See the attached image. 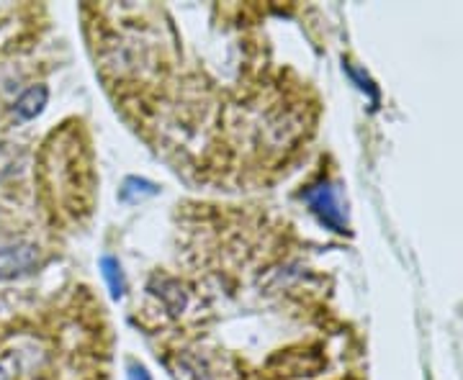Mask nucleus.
I'll list each match as a JSON object with an SVG mask.
<instances>
[{"label": "nucleus", "instance_id": "nucleus-6", "mask_svg": "<svg viewBox=\"0 0 463 380\" xmlns=\"http://www.w3.org/2000/svg\"><path fill=\"white\" fill-rule=\"evenodd\" d=\"M100 273H103V278L109 283V291H111V296L121 298L124 296V291H127V281H124V273H121V264L116 257H103L100 260Z\"/></svg>", "mask_w": 463, "mask_h": 380}, {"label": "nucleus", "instance_id": "nucleus-3", "mask_svg": "<svg viewBox=\"0 0 463 380\" xmlns=\"http://www.w3.org/2000/svg\"><path fill=\"white\" fill-rule=\"evenodd\" d=\"M155 293L165 303V309L170 314H181L183 309H185V303H188V296H185L183 285L178 281H173V278H157L155 281Z\"/></svg>", "mask_w": 463, "mask_h": 380}, {"label": "nucleus", "instance_id": "nucleus-5", "mask_svg": "<svg viewBox=\"0 0 463 380\" xmlns=\"http://www.w3.org/2000/svg\"><path fill=\"white\" fill-rule=\"evenodd\" d=\"M155 193H157V185L155 182L145 181V178H127L121 193H118V199L124 200V203H139V200L152 199Z\"/></svg>", "mask_w": 463, "mask_h": 380}, {"label": "nucleus", "instance_id": "nucleus-1", "mask_svg": "<svg viewBox=\"0 0 463 380\" xmlns=\"http://www.w3.org/2000/svg\"><path fill=\"white\" fill-rule=\"evenodd\" d=\"M39 263V252L33 245H18L0 252V278H18L32 273Z\"/></svg>", "mask_w": 463, "mask_h": 380}, {"label": "nucleus", "instance_id": "nucleus-2", "mask_svg": "<svg viewBox=\"0 0 463 380\" xmlns=\"http://www.w3.org/2000/svg\"><path fill=\"white\" fill-rule=\"evenodd\" d=\"M304 199L309 200V206L315 209V214L325 221V224H330V227H340V216H337V209H335V199H332V190L327 185H319L317 190H309Z\"/></svg>", "mask_w": 463, "mask_h": 380}, {"label": "nucleus", "instance_id": "nucleus-7", "mask_svg": "<svg viewBox=\"0 0 463 380\" xmlns=\"http://www.w3.org/2000/svg\"><path fill=\"white\" fill-rule=\"evenodd\" d=\"M129 380H152V378H149V373L145 370V367L134 365L132 370H129Z\"/></svg>", "mask_w": 463, "mask_h": 380}, {"label": "nucleus", "instance_id": "nucleus-4", "mask_svg": "<svg viewBox=\"0 0 463 380\" xmlns=\"http://www.w3.org/2000/svg\"><path fill=\"white\" fill-rule=\"evenodd\" d=\"M47 106V88L44 85H36V88H29L21 98L16 100V114L24 121H32L36 118Z\"/></svg>", "mask_w": 463, "mask_h": 380}]
</instances>
